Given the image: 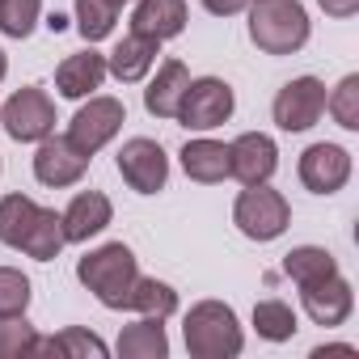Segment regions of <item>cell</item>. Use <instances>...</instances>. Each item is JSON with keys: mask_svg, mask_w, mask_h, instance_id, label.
Listing matches in <instances>:
<instances>
[{"mask_svg": "<svg viewBox=\"0 0 359 359\" xmlns=\"http://www.w3.org/2000/svg\"><path fill=\"white\" fill-rule=\"evenodd\" d=\"M114 22H118V9L110 5V0H76V30H81V39L89 47L110 39Z\"/></svg>", "mask_w": 359, "mask_h": 359, "instance_id": "4316f807", "label": "cell"}, {"mask_svg": "<svg viewBox=\"0 0 359 359\" xmlns=\"http://www.w3.org/2000/svg\"><path fill=\"white\" fill-rule=\"evenodd\" d=\"M254 330L266 342H287V338H296L300 321H296V309L287 300H258L254 304Z\"/></svg>", "mask_w": 359, "mask_h": 359, "instance_id": "484cf974", "label": "cell"}, {"mask_svg": "<svg viewBox=\"0 0 359 359\" xmlns=\"http://www.w3.org/2000/svg\"><path fill=\"white\" fill-rule=\"evenodd\" d=\"M0 123H5L9 140H18V144H39V140H47V135L55 131V102L47 97V89L26 85V89H18V93L5 102Z\"/></svg>", "mask_w": 359, "mask_h": 359, "instance_id": "8992f818", "label": "cell"}, {"mask_svg": "<svg viewBox=\"0 0 359 359\" xmlns=\"http://www.w3.org/2000/svg\"><path fill=\"white\" fill-rule=\"evenodd\" d=\"M39 212L43 208L30 195H5V199H0V245L22 250L30 229H34V220H39Z\"/></svg>", "mask_w": 359, "mask_h": 359, "instance_id": "7402d4cb", "label": "cell"}, {"mask_svg": "<svg viewBox=\"0 0 359 359\" xmlns=\"http://www.w3.org/2000/svg\"><path fill=\"white\" fill-rule=\"evenodd\" d=\"M156 55H161V43L131 30V34H123L118 47L106 55V72H110L114 81H123V85H140V81L156 68Z\"/></svg>", "mask_w": 359, "mask_h": 359, "instance_id": "9a60e30c", "label": "cell"}, {"mask_svg": "<svg viewBox=\"0 0 359 359\" xmlns=\"http://www.w3.org/2000/svg\"><path fill=\"white\" fill-rule=\"evenodd\" d=\"M114 351L123 359H165L169 355V334H165L161 317H140L135 325H127L118 334Z\"/></svg>", "mask_w": 359, "mask_h": 359, "instance_id": "ffe728a7", "label": "cell"}, {"mask_svg": "<svg viewBox=\"0 0 359 359\" xmlns=\"http://www.w3.org/2000/svg\"><path fill=\"white\" fill-rule=\"evenodd\" d=\"M76 279L106 309H127V296H131V283L140 279V266H135V254L123 241H110V245H102V250H93L76 262Z\"/></svg>", "mask_w": 359, "mask_h": 359, "instance_id": "3957f363", "label": "cell"}, {"mask_svg": "<svg viewBox=\"0 0 359 359\" xmlns=\"http://www.w3.org/2000/svg\"><path fill=\"white\" fill-rule=\"evenodd\" d=\"M39 342L34 325L26 321V313L18 317H0V359H18V355H30Z\"/></svg>", "mask_w": 359, "mask_h": 359, "instance_id": "f546056e", "label": "cell"}, {"mask_svg": "<svg viewBox=\"0 0 359 359\" xmlns=\"http://www.w3.org/2000/svg\"><path fill=\"white\" fill-rule=\"evenodd\" d=\"M64 245H68V241H64L60 212H55V208H43L39 220H34V229H30V237H26V245H22V254H30L34 262H55Z\"/></svg>", "mask_w": 359, "mask_h": 359, "instance_id": "d4e9b609", "label": "cell"}, {"mask_svg": "<svg viewBox=\"0 0 359 359\" xmlns=\"http://www.w3.org/2000/svg\"><path fill=\"white\" fill-rule=\"evenodd\" d=\"M110 220H114V203H110L102 191H81V195L60 212V224H64V241H68V245H81V241L106 233Z\"/></svg>", "mask_w": 359, "mask_h": 359, "instance_id": "5bb4252c", "label": "cell"}, {"mask_svg": "<svg viewBox=\"0 0 359 359\" xmlns=\"http://www.w3.org/2000/svg\"><path fill=\"white\" fill-rule=\"evenodd\" d=\"M127 309H135L140 317H173L177 313V292L165 283V279H135L131 283V296H127Z\"/></svg>", "mask_w": 359, "mask_h": 359, "instance_id": "cb8c5ba5", "label": "cell"}, {"mask_svg": "<svg viewBox=\"0 0 359 359\" xmlns=\"http://www.w3.org/2000/svg\"><path fill=\"white\" fill-rule=\"evenodd\" d=\"M237 110V97H233V85L220 81V76H199L187 85L182 102H177V123L191 127V131H212L220 123H229Z\"/></svg>", "mask_w": 359, "mask_h": 359, "instance_id": "5b68a950", "label": "cell"}, {"mask_svg": "<svg viewBox=\"0 0 359 359\" xmlns=\"http://www.w3.org/2000/svg\"><path fill=\"white\" fill-rule=\"evenodd\" d=\"M0 169H5V165H0Z\"/></svg>", "mask_w": 359, "mask_h": 359, "instance_id": "74e56055", "label": "cell"}, {"mask_svg": "<svg viewBox=\"0 0 359 359\" xmlns=\"http://www.w3.org/2000/svg\"><path fill=\"white\" fill-rule=\"evenodd\" d=\"M325 110L334 114V123L342 131H359V76H342L330 93H325Z\"/></svg>", "mask_w": 359, "mask_h": 359, "instance_id": "83f0119b", "label": "cell"}, {"mask_svg": "<svg viewBox=\"0 0 359 359\" xmlns=\"http://www.w3.org/2000/svg\"><path fill=\"white\" fill-rule=\"evenodd\" d=\"M296 173H300L304 191H313V195H338L351 182V152L342 144H309L300 152Z\"/></svg>", "mask_w": 359, "mask_h": 359, "instance_id": "30bf717a", "label": "cell"}, {"mask_svg": "<svg viewBox=\"0 0 359 359\" xmlns=\"http://www.w3.org/2000/svg\"><path fill=\"white\" fill-rule=\"evenodd\" d=\"M187 18H191L187 13V0H135L131 30L165 43V39H177V34L187 30Z\"/></svg>", "mask_w": 359, "mask_h": 359, "instance_id": "e0dca14e", "label": "cell"}, {"mask_svg": "<svg viewBox=\"0 0 359 359\" xmlns=\"http://www.w3.org/2000/svg\"><path fill=\"white\" fill-rule=\"evenodd\" d=\"M30 355H68V359H106V355H110V346H106V342H102L97 334H89V330H81V325H68V330H64V334H55V338H39Z\"/></svg>", "mask_w": 359, "mask_h": 359, "instance_id": "44dd1931", "label": "cell"}, {"mask_svg": "<svg viewBox=\"0 0 359 359\" xmlns=\"http://www.w3.org/2000/svg\"><path fill=\"white\" fill-rule=\"evenodd\" d=\"M325 355H355V346L351 342H330V346H317L313 351V359H325Z\"/></svg>", "mask_w": 359, "mask_h": 359, "instance_id": "836d02e7", "label": "cell"}, {"mask_svg": "<svg viewBox=\"0 0 359 359\" xmlns=\"http://www.w3.org/2000/svg\"><path fill=\"white\" fill-rule=\"evenodd\" d=\"M313 34V22L300 0H254L250 39L266 55H296Z\"/></svg>", "mask_w": 359, "mask_h": 359, "instance_id": "7a4b0ae2", "label": "cell"}, {"mask_svg": "<svg viewBox=\"0 0 359 359\" xmlns=\"http://www.w3.org/2000/svg\"><path fill=\"white\" fill-rule=\"evenodd\" d=\"M47 30H51V34H64V30H68V18H64V13H51V18H47Z\"/></svg>", "mask_w": 359, "mask_h": 359, "instance_id": "e575fe53", "label": "cell"}, {"mask_svg": "<svg viewBox=\"0 0 359 359\" xmlns=\"http://www.w3.org/2000/svg\"><path fill=\"white\" fill-rule=\"evenodd\" d=\"M85 169H89V156L68 140V135H47V140H39V152H34V177L43 187H51V191H64V187H76L81 177H85Z\"/></svg>", "mask_w": 359, "mask_h": 359, "instance_id": "8fae6325", "label": "cell"}, {"mask_svg": "<svg viewBox=\"0 0 359 359\" xmlns=\"http://www.w3.org/2000/svg\"><path fill=\"white\" fill-rule=\"evenodd\" d=\"M300 304H304V313H309L313 325L334 330V325H342V321L351 317L355 292H351V283L334 271V275H325V279H317V283H304V287H300Z\"/></svg>", "mask_w": 359, "mask_h": 359, "instance_id": "4fadbf2b", "label": "cell"}, {"mask_svg": "<svg viewBox=\"0 0 359 359\" xmlns=\"http://www.w3.org/2000/svg\"><path fill=\"white\" fill-rule=\"evenodd\" d=\"M110 5H114V9H123V5H127V0H110Z\"/></svg>", "mask_w": 359, "mask_h": 359, "instance_id": "8d00e7d4", "label": "cell"}, {"mask_svg": "<svg viewBox=\"0 0 359 359\" xmlns=\"http://www.w3.org/2000/svg\"><path fill=\"white\" fill-rule=\"evenodd\" d=\"M233 224H237L241 237H250V241H275V237L287 233L292 208H287V199H283L279 191H271L266 182H258V187H245V191L237 195V203H233Z\"/></svg>", "mask_w": 359, "mask_h": 359, "instance_id": "277c9868", "label": "cell"}, {"mask_svg": "<svg viewBox=\"0 0 359 359\" xmlns=\"http://www.w3.org/2000/svg\"><path fill=\"white\" fill-rule=\"evenodd\" d=\"M9 76V60H5V51H0V81Z\"/></svg>", "mask_w": 359, "mask_h": 359, "instance_id": "d590c367", "label": "cell"}, {"mask_svg": "<svg viewBox=\"0 0 359 359\" xmlns=\"http://www.w3.org/2000/svg\"><path fill=\"white\" fill-rule=\"evenodd\" d=\"M182 338L195 359H233L245 346L241 321L224 300H199L182 321Z\"/></svg>", "mask_w": 359, "mask_h": 359, "instance_id": "6da1fadb", "label": "cell"}, {"mask_svg": "<svg viewBox=\"0 0 359 359\" xmlns=\"http://www.w3.org/2000/svg\"><path fill=\"white\" fill-rule=\"evenodd\" d=\"M118 173L135 195H156L169 182V156H165V148L156 140L135 135V140H127L118 148Z\"/></svg>", "mask_w": 359, "mask_h": 359, "instance_id": "ba28073f", "label": "cell"}, {"mask_svg": "<svg viewBox=\"0 0 359 359\" xmlns=\"http://www.w3.org/2000/svg\"><path fill=\"white\" fill-rule=\"evenodd\" d=\"M279 131H309L321 123L325 114V85L317 76H296L287 81L279 93H275V106H271Z\"/></svg>", "mask_w": 359, "mask_h": 359, "instance_id": "9c48e42d", "label": "cell"}, {"mask_svg": "<svg viewBox=\"0 0 359 359\" xmlns=\"http://www.w3.org/2000/svg\"><path fill=\"white\" fill-rule=\"evenodd\" d=\"M102 81H106V55H97L93 47L68 55V60L55 68V89H60V97H72V102L93 97V93L102 89Z\"/></svg>", "mask_w": 359, "mask_h": 359, "instance_id": "2e32d148", "label": "cell"}, {"mask_svg": "<svg viewBox=\"0 0 359 359\" xmlns=\"http://www.w3.org/2000/svg\"><path fill=\"white\" fill-rule=\"evenodd\" d=\"M334 271H338V258H334L330 250H321V245H296L292 254H283V275H287L296 287L317 283V279H325V275H334Z\"/></svg>", "mask_w": 359, "mask_h": 359, "instance_id": "603a6c76", "label": "cell"}, {"mask_svg": "<svg viewBox=\"0 0 359 359\" xmlns=\"http://www.w3.org/2000/svg\"><path fill=\"white\" fill-rule=\"evenodd\" d=\"M182 169H187L191 182H203V187L224 182L229 177V144H220V140H187Z\"/></svg>", "mask_w": 359, "mask_h": 359, "instance_id": "d6986e66", "label": "cell"}, {"mask_svg": "<svg viewBox=\"0 0 359 359\" xmlns=\"http://www.w3.org/2000/svg\"><path fill=\"white\" fill-rule=\"evenodd\" d=\"M43 18V0H0V34L30 39Z\"/></svg>", "mask_w": 359, "mask_h": 359, "instance_id": "f1b7e54d", "label": "cell"}, {"mask_svg": "<svg viewBox=\"0 0 359 359\" xmlns=\"http://www.w3.org/2000/svg\"><path fill=\"white\" fill-rule=\"evenodd\" d=\"M30 309V279L18 266H0V317H18Z\"/></svg>", "mask_w": 359, "mask_h": 359, "instance_id": "4dcf8cb0", "label": "cell"}, {"mask_svg": "<svg viewBox=\"0 0 359 359\" xmlns=\"http://www.w3.org/2000/svg\"><path fill=\"white\" fill-rule=\"evenodd\" d=\"M279 169V144L266 131H245L229 144V177H237L241 187L271 182Z\"/></svg>", "mask_w": 359, "mask_h": 359, "instance_id": "7c38bea8", "label": "cell"}, {"mask_svg": "<svg viewBox=\"0 0 359 359\" xmlns=\"http://www.w3.org/2000/svg\"><path fill=\"white\" fill-rule=\"evenodd\" d=\"M123 123H127L123 102H118V97H102V93H93V97L72 114V123H68V140H72L85 156H93V152H102V148L123 131Z\"/></svg>", "mask_w": 359, "mask_h": 359, "instance_id": "52a82bcc", "label": "cell"}, {"mask_svg": "<svg viewBox=\"0 0 359 359\" xmlns=\"http://www.w3.org/2000/svg\"><path fill=\"white\" fill-rule=\"evenodd\" d=\"M187 85H191L187 64L182 60H165L156 68V76L148 81V89H144V110L152 118H173L177 114V102H182V93H187Z\"/></svg>", "mask_w": 359, "mask_h": 359, "instance_id": "ac0fdd59", "label": "cell"}, {"mask_svg": "<svg viewBox=\"0 0 359 359\" xmlns=\"http://www.w3.org/2000/svg\"><path fill=\"white\" fill-rule=\"evenodd\" d=\"M199 5H203L212 18H233V13L250 9V0H199Z\"/></svg>", "mask_w": 359, "mask_h": 359, "instance_id": "1f68e13d", "label": "cell"}, {"mask_svg": "<svg viewBox=\"0 0 359 359\" xmlns=\"http://www.w3.org/2000/svg\"><path fill=\"white\" fill-rule=\"evenodd\" d=\"M317 5H321L330 18H355V13H359V0H317Z\"/></svg>", "mask_w": 359, "mask_h": 359, "instance_id": "d6a6232c", "label": "cell"}]
</instances>
